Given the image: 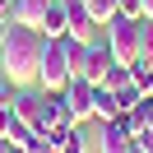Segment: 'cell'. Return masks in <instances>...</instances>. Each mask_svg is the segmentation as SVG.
<instances>
[{
  "instance_id": "obj_21",
  "label": "cell",
  "mask_w": 153,
  "mask_h": 153,
  "mask_svg": "<svg viewBox=\"0 0 153 153\" xmlns=\"http://www.w3.org/2000/svg\"><path fill=\"white\" fill-rule=\"evenodd\" d=\"M0 23H14V0H0Z\"/></svg>"
},
{
  "instance_id": "obj_23",
  "label": "cell",
  "mask_w": 153,
  "mask_h": 153,
  "mask_svg": "<svg viewBox=\"0 0 153 153\" xmlns=\"http://www.w3.org/2000/svg\"><path fill=\"white\" fill-rule=\"evenodd\" d=\"M5 33H10V23H0V47H5Z\"/></svg>"
},
{
  "instance_id": "obj_24",
  "label": "cell",
  "mask_w": 153,
  "mask_h": 153,
  "mask_svg": "<svg viewBox=\"0 0 153 153\" xmlns=\"http://www.w3.org/2000/svg\"><path fill=\"white\" fill-rule=\"evenodd\" d=\"M0 153H10V144H5V139H0Z\"/></svg>"
},
{
  "instance_id": "obj_20",
  "label": "cell",
  "mask_w": 153,
  "mask_h": 153,
  "mask_svg": "<svg viewBox=\"0 0 153 153\" xmlns=\"http://www.w3.org/2000/svg\"><path fill=\"white\" fill-rule=\"evenodd\" d=\"M121 14H130V19H144V5H139V0H121Z\"/></svg>"
},
{
  "instance_id": "obj_16",
  "label": "cell",
  "mask_w": 153,
  "mask_h": 153,
  "mask_svg": "<svg viewBox=\"0 0 153 153\" xmlns=\"http://www.w3.org/2000/svg\"><path fill=\"white\" fill-rule=\"evenodd\" d=\"M14 93H19V88L0 74V134L10 130V121H14Z\"/></svg>"
},
{
  "instance_id": "obj_1",
  "label": "cell",
  "mask_w": 153,
  "mask_h": 153,
  "mask_svg": "<svg viewBox=\"0 0 153 153\" xmlns=\"http://www.w3.org/2000/svg\"><path fill=\"white\" fill-rule=\"evenodd\" d=\"M37 65H42V33L23 28V23H10L5 47H0V74L14 88H33L37 84Z\"/></svg>"
},
{
  "instance_id": "obj_15",
  "label": "cell",
  "mask_w": 153,
  "mask_h": 153,
  "mask_svg": "<svg viewBox=\"0 0 153 153\" xmlns=\"http://www.w3.org/2000/svg\"><path fill=\"white\" fill-rule=\"evenodd\" d=\"M84 10H88V19H93V28H97V23L107 28V23L121 14V0H84Z\"/></svg>"
},
{
  "instance_id": "obj_12",
  "label": "cell",
  "mask_w": 153,
  "mask_h": 153,
  "mask_svg": "<svg viewBox=\"0 0 153 153\" xmlns=\"http://www.w3.org/2000/svg\"><path fill=\"white\" fill-rule=\"evenodd\" d=\"M65 10H70V37H74V42H88V33H93V19H88L84 0H65Z\"/></svg>"
},
{
  "instance_id": "obj_26",
  "label": "cell",
  "mask_w": 153,
  "mask_h": 153,
  "mask_svg": "<svg viewBox=\"0 0 153 153\" xmlns=\"http://www.w3.org/2000/svg\"><path fill=\"white\" fill-rule=\"evenodd\" d=\"M149 97H153V88H149Z\"/></svg>"
},
{
  "instance_id": "obj_22",
  "label": "cell",
  "mask_w": 153,
  "mask_h": 153,
  "mask_svg": "<svg viewBox=\"0 0 153 153\" xmlns=\"http://www.w3.org/2000/svg\"><path fill=\"white\" fill-rule=\"evenodd\" d=\"M139 5H144V19H153V0H139Z\"/></svg>"
},
{
  "instance_id": "obj_8",
  "label": "cell",
  "mask_w": 153,
  "mask_h": 153,
  "mask_svg": "<svg viewBox=\"0 0 153 153\" xmlns=\"http://www.w3.org/2000/svg\"><path fill=\"white\" fill-rule=\"evenodd\" d=\"M42 37L47 42H60V37H70V10H65V0H51L47 5V14H42Z\"/></svg>"
},
{
  "instance_id": "obj_13",
  "label": "cell",
  "mask_w": 153,
  "mask_h": 153,
  "mask_svg": "<svg viewBox=\"0 0 153 153\" xmlns=\"http://www.w3.org/2000/svg\"><path fill=\"white\" fill-rule=\"evenodd\" d=\"M0 139L10 144V149H23V153H33V144H37V130H33V125H23L19 116H14V121H10V130L0 134Z\"/></svg>"
},
{
  "instance_id": "obj_19",
  "label": "cell",
  "mask_w": 153,
  "mask_h": 153,
  "mask_svg": "<svg viewBox=\"0 0 153 153\" xmlns=\"http://www.w3.org/2000/svg\"><path fill=\"white\" fill-rule=\"evenodd\" d=\"M139 60L153 65V19H139Z\"/></svg>"
},
{
  "instance_id": "obj_25",
  "label": "cell",
  "mask_w": 153,
  "mask_h": 153,
  "mask_svg": "<svg viewBox=\"0 0 153 153\" xmlns=\"http://www.w3.org/2000/svg\"><path fill=\"white\" fill-rule=\"evenodd\" d=\"M10 153H23V149H10Z\"/></svg>"
},
{
  "instance_id": "obj_3",
  "label": "cell",
  "mask_w": 153,
  "mask_h": 153,
  "mask_svg": "<svg viewBox=\"0 0 153 153\" xmlns=\"http://www.w3.org/2000/svg\"><path fill=\"white\" fill-rule=\"evenodd\" d=\"M107 47H111L116 65H134V60H139V19L116 14V19L107 23Z\"/></svg>"
},
{
  "instance_id": "obj_7",
  "label": "cell",
  "mask_w": 153,
  "mask_h": 153,
  "mask_svg": "<svg viewBox=\"0 0 153 153\" xmlns=\"http://www.w3.org/2000/svg\"><path fill=\"white\" fill-rule=\"evenodd\" d=\"M102 153H134V134L125 125V116L102 121Z\"/></svg>"
},
{
  "instance_id": "obj_6",
  "label": "cell",
  "mask_w": 153,
  "mask_h": 153,
  "mask_svg": "<svg viewBox=\"0 0 153 153\" xmlns=\"http://www.w3.org/2000/svg\"><path fill=\"white\" fill-rule=\"evenodd\" d=\"M60 97H65L70 102V116H74V125H84L88 116H93V84H88V79H70L65 88H60Z\"/></svg>"
},
{
  "instance_id": "obj_4",
  "label": "cell",
  "mask_w": 153,
  "mask_h": 153,
  "mask_svg": "<svg viewBox=\"0 0 153 153\" xmlns=\"http://www.w3.org/2000/svg\"><path fill=\"white\" fill-rule=\"evenodd\" d=\"M14 116L33 130H51V93H42L37 84L14 93Z\"/></svg>"
},
{
  "instance_id": "obj_14",
  "label": "cell",
  "mask_w": 153,
  "mask_h": 153,
  "mask_svg": "<svg viewBox=\"0 0 153 153\" xmlns=\"http://www.w3.org/2000/svg\"><path fill=\"white\" fill-rule=\"evenodd\" d=\"M56 153H84V125H65V130H51Z\"/></svg>"
},
{
  "instance_id": "obj_2",
  "label": "cell",
  "mask_w": 153,
  "mask_h": 153,
  "mask_svg": "<svg viewBox=\"0 0 153 153\" xmlns=\"http://www.w3.org/2000/svg\"><path fill=\"white\" fill-rule=\"evenodd\" d=\"M70 79H74V70H70V56H65V37H60V42H47V37H42L37 88H42V93H60Z\"/></svg>"
},
{
  "instance_id": "obj_10",
  "label": "cell",
  "mask_w": 153,
  "mask_h": 153,
  "mask_svg": "<svg viewBox=\"0 0 153 153\" xmlns=\"http://www.w3.org/2000/svg\"><path fill=\"white\" fill-rule=\"evenodd\" d=\"M125 125H130V134H144V130H153V97L144 93L139 102L125 111Z\"/></svg>"
},
{
  "instance_id": "obj_17",
  "label": "cell",
  "mask_w": 153,
  "mask_h": 153,
  "mask_svg": "<svg viewBox=\"0 0 153 153\" xmlns=\"http://www.w3.org/2000/svg\"><path fill=\"white\" fill-rule=\"evenodd\" d=\"M65 125H74V116H70V102L60 93H51V130H65Z\"/></svg>"
},
{
  "instance_id": "obj_9",
  "label": "cell",
  "mask_w": 153,
  "mask_h": 153,
  "mask_svg": "<svg viewBox=\"0 0 153 153\" xmlns=\"http://www.w3.org/2000/svg\"><path fill=\"white\" fill-rule=\"evenodd\" d=\"M93 116L97 121H116L121 116V102H116V93L107 84H93Z\"/></svg>"
},
{
  "instance_id": "obj_11",
  "label": "cell",
  "mask_w": 153,
  "mask_h": 153,
  "mask_svg": "<svg viewBox=\"0 0 153 153\" xmlns=\"http://www.w3.org/2000/svg\"><path fill=\"white\" fill-rule=\"evenodd\" d=\"M47 5H51V0H14V23H23V28H42Z\"/></svg>"
},
{
  "instance_id": "obj_18",
  "label": "cell",
  "mask_w": 153,
  "mask_h": 153,
  "mask_svg": "<svg viewBox=\"0 0 153 153\" xmlns=\"http://www.w3.org/2000/svg\"><path fill=\"white\" fill-rule=\"evenodd\" d=\"M125 70H130V84L139 88V93H149V88H153V65H144V60H134V65H125Z\"/></svg>"
},
{
  "instance_id": "obj_5",
  "label": "cell",
  "mask_w": 153,
  "mask_h": 153,
  "mask_svg": "<svg viewBox=\"0 0 153 153\" xmlns=\"http://www.w3.org/2000/svg\"><path fill=\"white\" fill-rule=\"evenodd\" d=\"M116 70V56L107 42H88L84 47V65H79V79H88V84H107V74Z\"/></svg>"
},
{
  "instance_id": "obj_27",
  "label": "cell",
  "mask_w": 153,
  "mask_h": 153,
  "mask_svg": "<svg viewBox=\"0 0 153 153\" xmlns=\"http://www.w3.org/2000/svg\"><path fill=\"white\" fill-rule=\"evenodd\" d=\"M134 153H139V149H134Z\"/></svg>"
}]
</instances>
